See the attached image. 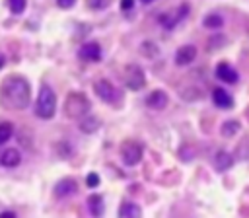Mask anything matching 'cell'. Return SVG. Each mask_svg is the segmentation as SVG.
Segmentation results:
<instances>
[{
    "mask_svg": "<svg viewBox=\"0 0 249 218\" xmlns=\"http://www.w3.org/2000/svg\"><path fill=\"white\" fill-rule=\"evenodd\" d=\"M2 101L14 109H25L31 101V86L23 76H8L0 88Z\"/></svg>",
    "mask_w": 249,
    "mask_h": 218,
    "instance_id": "obj_1",
    "label": "cell"
},
{
    "mask_svg": "<svg viewBox=\"0 0 249 218\" xmlns=\"http://www.w3.org/2000/svg\"><path fill=\"white\" fill-rule=\"evenodd\" d=\"M54 113H56V93L49 84H43L39 88V95L35 101V115L39 119L49 121L54 117Z\"/></svg>",
    "mask_w": 249,
    "mask_h": 218,
    "instance_id": "obj_2",
    "label": "cell"
},
{
    "mask_svg": "<svg viewBox=\"0 0 249 218\" xmlns=\"http://www.w3.org/2000/svg\"><path fill=\"white\" fill-rule=\"evenodd\" d=\"M91 103L82 91H70L64 99V113L68 119H80L86 113H89Z\"/></svg>",
    "mask_w": 249,
    "mask_h": 218,
    "instance_id": "obj_3",
    "label": "cell"
},
{
    "mask_svg": "<svg viewBox=\"0 0 249 218\" xmlns=\"http://www.w3.org/2000/svg\"><path fill=\"white\" fill-rule=\"evenodd\" d=\"M142 156H144V146L138 140H124L121 144V160L124 165L128 167L138 165L142 162Z\"/></svg>",
    "mask_w": 249,
    "mask_h": 218,
    "instance_id": "obj_4",
    "label": "cell"
},
{
    "mask_svg": "<svg viewBox=\"0 0 249 218\" xmlns=\"http://www.w3.org/2000/svg\"><path fill=\"white\" fill-rule=\"evenodd\" d=\"M123 80H124V86H126L130 91H140V90L146 86V74H144V70H142L138 64H134V62H130V64L124 66V70H123Z\"/></svg>",
    "mask_w": 249,
    "mask_h": 218,
    "instance_id": "obj_5",
    "label": "cell"
},
{
    "mask_svg": "<svg viewBox=\"0 0 249 218\" xmlns=\"http://www.w3.org/2000/svg\"><path fill=\"white\" fill-rule=\"evenodd\" d=\"M93 91H95V95H97L101 101L111 103V105H115V103L121 99V91H119L109 80H105V78H99V80L93 82Z\"/></svg>",
    "mask_w": 249,
    "mask_h": 218,
    "instance_id": "obj_6",
    "label": "cell"
},
{
    "mask_svg": "<svg viewBox=\"0 0 249 218\" xmlns=\"http://www.w3.org/2000/svg\"><path fill=\"white\" fill-rule=\"evenodd\" d=\"M169 103V95L163 91V90H154L146 95V105L154 111H163Z\"/></svg>",
    "mask_w": 249,
    "mask_h": 218,
    "instance_id": "obj_7",
    "label": "cell"
},
{
    "mask_svg": "<svg viewBox=\"0 0 249 218\" xmlns=\"http://www.w3.org/2000/svg\"><path fill=\"white\" fill-rule=\"evenodd\" d=\"M78 54H80L82 60L97 62V60H101V47H99V43H95V41H88V43H84V45L80 47Z\"/></svg>",
    "mask_w": 249,
    "mask_h": 218,
    "instance_id": "obj_8",
    "label": "cell"
},
{
    "mask_svg": "<svg viewBox=\"0 0 249 218\" xmlns=\"http://www.w3.org/2000/svg\"><path fill=\"white\" fill-rule=\"evenodd\" d=\"M76 191H78V183H76V179H72V177H64V179H60V181L54 185V197H56V199H66V197L74 195Z\"/></svg>",
    "mask_w": 249,
    "mask_h": 218,
    "instance_id": "obj_9",
    "label": "cell"
},
{
    "mask_svg": "<svg viewBox=\"0 0 249 218\" xmlns=\"http://www.w3.org/2000/svg\"><path fill=\"white\" fill-rule=\"evenodd\" d=\"M196 58V47L195 45H183L175 53V64L177 66H187Z\"/></svg>",
    "mask_w": 249,
    "mask_h": 218,
    "instance_id": "obj_10",
    "label": "cell"
},
{
    "mask_svg": "<svg viewBox=\"0 0 249 218\" xmlns=\"http://www.w3.org/2000/svg\"><path fill=\"white\" fill-rule=\"evenodd\" d=\"M216 78L222 80V82H226V84H237L239 74H237V70H235L233 66H230L228 62H220V64L216 66Z\"/></svg>",
    "mask_w": 249,
    "mask_h": 218,
    "instance_id": "obj_11",
    "label": "cell"
},
{
    "mask_svg": "<svg viewBox=\"0 0 249 218\" xmlns=\"http://www.w3.org/2000/svg\"><path fill=\"white\" fill-rule=\"evenodd\" d=\"M99 127H101V121H99L97 117L89 115V113H86V115L80 117V121H78V128H80L84 134H93Z\"/></svg>",
    "mask_w": 249,
    "mask_h": 218,
    "instance_id": "obj_12",
    "label": "cell"
},
{
    "mask_svg": "<svg viewBox=\"0 0 249 218\" xmlns=\"http://www.w3.org/2000/svg\"><path fill=\"white\" fill-rule=\"evenodd\" d=\"M212 101H214V105L220 107V109H230V107L233 105L231 95H230L224 88H216V90H212Z\"/></svg>",
    "mask_w": 249,
    "mask_h": 218,
    "instance_id": "obj_13",
    "label": "cell"
},
{
    "mask_svg": "<svg viewBox=\"0 0 249 218\" xmlns=\"http://www.w3.org/2000/svg\"><path fill=\"white\" fill-rule=\"evenodd\" d=\"M0 164H2L4 167H16V165H19V164H21V154H19V150H18V148H8V150H4L2 156H0Z\"/></svg>",
    "mask_w": 249,
    "mask_h": 218,
    "instance_id": "obj_14",
    "label": "cell"
},
{
    "mask_svg": "<svg viewBox=\"0 0 249 218\" xmlns=\"http://www.w3.org/2000/svg\"><path fill=\"white\" fill-rule=\"evenodd\" d=\"M233 165V156L226 150H220L216 156H214V167L218 171H228L230 167Z\"/></svg>",
    "mask_w": 249,
    "mask_h": 218,
    "instance_id": "obj_15",
    "label": "cell"
},
{
    "mask_svg": "<svg viewBox=\"0 0 249 218\" xmlns=\"http://www.w3.org/2000/svg\"><path fill=\"white\" fill-rule=\"evenodd\" d=\"M88 208H89V212H91L93 216L103 214V197L97 195V193L89 195V197H88Z\"/></svg>",
    "mask_w": 249,
    "mask_h": 218,
    "instance_id": "obj_16",
    "label": "cell"
},
{
    "mask_svg": "<svg viewBox=\"0 0 249 218\" xmlns=\"http://www.w3.org/2000/svg\"><path fill=\"white\" fill-rule=\"evenodd\" d=\"M142 210L136 202H130V200H124L119 208V216H140Z\"/></svg>",
    "mask_w": 249,
    "mask_h": 218,
    "instance_id": "obj_17",
    "label": "cell"
},
{
    "mask_svg": "<svg viewBox=\"0 0 249 218\" xmlns=\"http://www.w3.org/2000/svg\"><path fill=\"white\" fill-rule=\"evenodd\" d=\"M237 130H239V121H235V119L224 121L222 127H220V132H222V136H226V138H231Z\"/></svg>",
    "mask_w": 249,
    "mask_h": 218,
    "instance_id": "obj_18",
    "label": "cell"
},
{
    "mask_svg": "<svg viewBox=\"0 0 249 218\" xmlns=\"http://www.w3.org/2000/svg\"><path fill=\"white\" fill-rule=\"evenodd\" d=\"M222 23H224V19H222L220 14H208L202 19V25L208 27V29H218V27H222Z\"/></svg>",
    "mask_w": 249,
    "mask_h": 218,
    "instance_id": "obj_19",
    "label": "cell"
},
{
    "mask_svg": "<svg viewBox=\"0 0 249 218\" xmlns=\"http://www.w3.org/2000/svg\"><path fill=\"white\" fill-rule=\"evenodd\" d=\"M140 53H142L144 56H148V58H154V56H158L160 49H158V45H156L154 41H144V43L140 45Z\"/></svg>",
    "mask_w": 249,
    "mask_h": 218,
    "instance_id": "obj_20",
    "label": "cell"
},
{
    "mask_svg": "<svg viewBox=\"0 0 249 218\" xmlns=\"http://www.w3.org/2000/svg\"><path fill=\"white\" fill-rule=\"evenodd\" d=\"M12 136H14V125L8 123V121L0 123V146H2L4 142H8Z\"/></svg>",
    "mask_w": 249,
    "mask_h": 218,
    "instance_id": "obj_21",
    "label": "cell"
},
{
    "mask_svg": "<svg viewBox=\"0 0 249 218\" xmlns=\"http://www.w3.org/2000/svg\"><path fill=\"white\" fill-rule=\"evenodd\" d=\"M54 150H56V154L60 156V158H70L72 154H74V150H72V146L66 142V140H60L56 146H54Z\"/></svg>",
    "mask_w": 249,
    "mask_h": 218,
    "instance_id": "obj_22",
    "label": "cell"
},
{
    "mask_svg": "<svg viewBox=\"0 0 249 218\" xmlns=\"http://www.w3.org/2000/svg\"><path fill=\"white\" fill-rule=\"evenodd\" d=\"M8 8L12 14H21L25 10V0H8Z\"/></svg>",
    "mask_w": 249,
    "mask_h": 218,
    "instance_id": "obj_23",
    "label": "cell"
},
{
    "mask_svg": "<svg viewBox=\"0 0 249 218\" xmlns=\"http://www.w3.org/2000/svg\"><path fill=\"white\" fill-rule=\"evenodd\" d=\"M86 185H88L89 189H95V187L99 185V175H97L95 171L88 173V177H86Z\"/></svg>",
    "mask_w": 249,
    "mask_h": 218,
    "instance_id": "obj_24",
    "label": "cell"
},
{
    "mask_svg": "<svg viewBox=\"0 0 249 218\" xmlns=\"http://www.w3.org/2000/svg\"><path fill=\"white\" fill-rule=\"evenodd\" d=\"M109 6V0H88V8L91 10H103Z\"/></svg>",
    "mask_w": 249,
    "mask_h": 218,
    "instance_id": "obj_25",
    "label": "cell"
},
{
    "mask_svg": "<svg viewBox=\"0 0 249 218\" xmlns=\"http://www.w3.org/2000/svg\"><path fill=\"white\" fill-rule=\"evenodd\" d=\"M74 4H76V0H56V6L62 10H70Z\"/></svg>",
    "mask_w": 249,
    "mask_h": 218,
    "instance_id": "obj_26",
    "label": "cell"
},
{
    "mask_svg": "<svg viewBox=\"0 0 249 218\" xmlns=\"http://www.w3.org/2000/svg\"><path fill=\"white\" fill-rule=\"evenodd\" d=\"M134 8V0H121V10L123 12H128Z\"/></svg>",
    "mask_w": 249,
    "mask_h": 218,
    "instance_id": "obj_27",
    "label": "cell"
},
{
    "mask_svg": "<svg viewBox=\"0 0 249 218\" xmlns=\"http://www.w3.org/2000/svg\"><path fill=\"white\" fill-rule=\"evenodd\" d=\"M6 216H16L12 210H4V212H0V218H6Z\"/></svg>",
    "mask_w": 249,
    "mask_h": 218,
    "instance_id": "obj_28",
    "label": "cell"
},
{
    "mask_svg": "<svg viewBox=\"0 0 249 218\" xmlns=\"http://www.w3.org/2000/svg\"><path fill=\"white\" fill-rule=\"evenodd\" d=\"M4 64H6V56H4V54H2V53H0V68H2V66H4Z\"/></svg>",
    "mask_w": 249,
    "mask_h": 218,
    "instance_id": "obj_29",
    "label": "cell"
},
{
    "mask_svg": "<svg viewBox=\"0 0 249 218\" xmlns=\"http://www.w3.org/2000/svg\"><path fill=\"white\" fill-rule=\"evenodd\" d=\"M142 4H150V2H154V0H140Z\"/></svg>",
    "mask_w": 249,
    "mask_h": 218,
    "instance_id": "obj_30",
    "label": "cell"
}]
</instances>
